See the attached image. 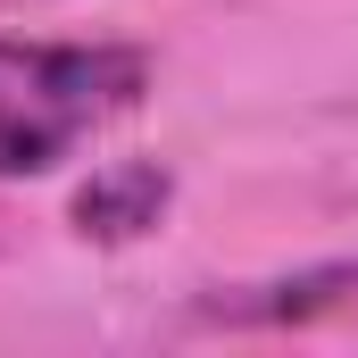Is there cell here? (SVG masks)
I'll use <instances>...</instances> for the list:
<instances>
[{
	"instance_id": "obj_1",
	"label": "cell",
	"mask_w": 358,
	"mask_h": 358,
	"mask_svg": "<svg viewBox=\"0 0 358 358\" xmlns=\"http://www.w3.org/2000/svg\"><path fill=\"white\" fill-rule=\"evenodd\" d=\"M142 84L150 59L117 42H0V176L59 167L84 134L125 117Z\"/></svg>"
},
{
	"instance_id": "obj_2",
	"label": "cell",
	"mask_w": 358,
	"mask_h": 358,
	"mask_svg": "<svg viewBox=\"0 0 358 358\" xmlns=\"http://www.w3.org/2000/svg\"><path fill=\"white\" fill-rule=\"evenodd\" d=\"M159 208H167V176L159 167H100L76 192V225L92 242H134V234L159 225Z\"/></svg>"
}]
</instances>
